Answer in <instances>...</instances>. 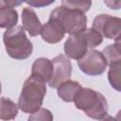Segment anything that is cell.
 <instances>
[{"label": "cell", "mask_w": 121, "mask_h": 121, "mask_svg": "<svg viewBox=\"0 0 121 121\" xmlns=\"http://www.w3.org/2000/svg\"><path fill=\"white\" fill-rule=\"evenodd\" d=\"M53 113L45 109V108H41L37 112L30 113L27 121H53Z\"/></svg>", "instance_id": "ac0fdd59"}, {"label": "cell", "mask_w": 121, "mask_h": 121, "mask_svg": "<svg viewBox=\"0 0 121 121\" xmlns=\"http://www.w3.org/2000/svg\"><path fill=\"white\" fill-rule=\"evenodd\" d=\"M92 28L97 31L102 38L120 41L121 19L110 14H99L95 17Z\"/></svg>", "instance_id": "5b68a950"}, {"label": "cell", "mask_w": 121, "mask_h": 121, "mask_svg": "<svg viewBox=\"0 0 121 121\" xmlns=\"http://www.w3.org/2000/svg\"><path fill=\"white\" fill-rule=\"evenodd\" d=\"M73 102L77 109L83 111L92 119L100 120L108 113V102L105 96L91 88H81Z\"/></svg>", "instance_id": "6da1fadb"}, {"label": "cell", "mask_w": 121, "mask_h": 121, "mask_svg": "<svg viewBox=\"0 0 121 121\" xmlns=\"http://www.w3.org/2000/svg\"><path fill=\"white\" fill-rule=\"evenodd\" d=\"M3 42L8 55L12 59L26 60L32 54V43L26 37L22 26L7 29L3 34Z\"/></svg>", "instance_id": "3957f363"}, {"label": "cell", "mask_w": 121, "mask_h": 121, "mask_svg": "<svg viewBox=\"0 0 121 121\" xmlns=\"http://www.w3.org/2000/svg\"><path fill=\"white\" fill-rule=\"evenodd\" d=\"M65 35V30L59 20L49 17L48 22L45 23L41 30L43 40L48 43H60Z\"/></svg>", "instance_id": "9c48e42d"}, {"label": "cell", "mask_w": 121, "mask_h": 121, "mask_svg": "<svg viewBox=\"0 0 121 121\" xmlns=\"http://www.w3.org/2000/svg\"><path fill=\"white\" fill-rule=\"evenodd\" d=\"M22 1H12V0H0V9L4 8H14L21 5Z\"/></svg>", "instance_id": "ffe728a7"}, {"label": "cell", "mask_w": 121, "mask_h": 121, "mask_svg": "<svg viewBox=\"0 0 121 121\" xmlns=\"http://www.w3.org/2000/svg\"><path fill=\"white\" fill-rule=\"evenodd\" d=\"M53 74L52 60L47 58L36 59L31 66V76L38 80L46 83L49 82Z\"/></svg>", "instance_id": "30bf717a"}, {"label": "cell", "mask_w": 121, "mask_h": 121, "mask_svg": "<svg viewBox=\"0 0 121 121\" xmlns=\"http://www.w3.org/2000/svg\"><path fill=\"white\" fill-rule=\"evenodd\" d=\"M45 94V83L30 76L25 80L23 84L17 106L22 112L26 113H33L42 108Z\"/></svg>", "instance_id": "7a4b0ae2"}, {"label": "cell", "mask_w": 121, "mask_h": 121, "mask_svg": "<svg viewBox=\"0 0 121 121\" xmlns=\"http://www.w3.org/2000/svg\"><path fill=\"white\" fill-rule=\"evenodd\" d=\"M1 91H2V85H1V81H0V94H1Z\"/></svg>", "instance_id": "603a6c76"}, {"label": "cell", "mask_w": 121, "mask_h": 121, "mask_svg": "<svg viewBox=\"0 0 121 121\" xmlns=\"http://www.w3.org/2000/svg\"><path fill=\"white\" fill-rule=\"evenodd\" d=\"M78 66L81 72L88 76H100L108 66L102 53L95 49H88L85 55L78 60Z\"/></svg>", "instance_id": "8992f818"}, {"label": "cell", "mask_w": 121, "mask_h": 121, "mask_svg": "<svg viewBox=\"0 0 121 121\" xmlns=\"http://www.w3.org/2000/svg\"><path fill=\"white\" fill-rule=\"evenodd\" d=\"M18 114V106L8 97H0V119L9 121L15 119Z\"/></svg>", "instance_id": "4fadbf2b"}, {"label": "cell", "mask_w": 121, "mask_h": 121, "mask_svg": "<svg viewBox=\"0 0 121 121\" xmlns=\"http://www.w3.org/2000/svg\"><path fill=\"white\" fill-rule=\"evenodd\" d=\"M61 6L74 10H78L83 13L88 11L92 6V1H81V0H62Z\"/></svg>", "instance_id": "e0dca14e"}, {"label": "cell", "mask_w": 121, "mask_h": 121, "mask_svg": "<svg viewBox=\"0 0 121 121\" xmlns=\"http://www.w3.org/2000/svg\"><path fill=\"white\" fill-rule=\"evenodd\" d=\"M18 23V12L13 8L0 9V28H12Z\"/></svg>", "instance_id": "5bb4252c"}, {"label": "cell", "mask_w": 121, "mask_h": 121, "mask_svg": "<svg viewBox=\"0 0 121 121\" xmlns=\"http://www.w3.org/2000/svg\"><path fill=\"white\" fill-rule=\"evenodd\" d=\"M104 3H105L107 6H109V8L112 9H120V5H121V2H120V1H116V2L105 1Z\"/></svg>", "instance_id": "44dd1931"}, {"label": "cell", "mask_w": 121, "mask_h": 121, "mask_svg": "<svg viewBox=\"0 0 121 121\" xmlns=\"http://www.w3.org/2000/svg\"><path fill=\"white\" fill-rule=\"evenodd\" d=\"M120 70H121V63H115L109 65L108 71V80L111 86L117 92L121 91L120 88Z\"/></svg>", "instance_id": "2e32d148"}, {"label": "cell", "mask_w": 121, "mask_h": 121, "mask_svg": "<svg viewBox=\"0 0 121 121\" xmlns=\"http://www.w3.org/2000/svg\"><path fill=\"white\" fill-rule=\"evenodd\" d=\"M22 26L27 31L30 37H36L41 34L43 25L36 12L31 8H25L22 10Z\"/></svg>", "instance_id": "8fae6325"}, {"label": "cell", "mask_w": 121, "mask_h": 121, "mask_svg": "<svg viewBox=\"0 0 121 121\" xmlns=\"http://www.w3.org/2000/svg\"><path fill=\"white\" fill-rule=\"evenodd\" d=\"M104 56L107 64L112 65L115 63H121V46L120 42H116L114 43L109 44L106 46L101 52Z\"/></svg>", "instance_id": "9a60e30c"}, {"label": "cell", "mask_w": 121, "mask_h": 121, "mask_svg": "<svg viewBox=\"0 0 121 121\" xmlns=\"http://www.w3.org/2000/svg\"><path fill=\"white\" fill-rule=\"evenodd\" d=\"M88 49L90 48L82 32L70 36L64 43V53L68 59L78 60L85 55Z\"/></svg>", "instance_id": "ba28073f"}, {"label": "cell", "mask_w": 121, "mask_h": 121, "mask_svg": "<svg viewBox=\"0 0 121 121\" xmlns=\"http://www.w3.org/2000/svg\"><path fill=\"white\" fill-rule=\"evenodd\" d=\"M55 1L54 0H51V1H46V0H31V1H26V3L31 7H34V8H42V7H44V6H48L52 3H54Z\"/></svg>", "instance_id": "d6986e66"}, {"label": "cell", "mask_w": 121, "mask_h": 121, "mask_svg": "<svg viewBox=\"0 0 121 121\" xmlns=\"http://www.w3.org/2000/svg\"><path fill=\"white\" fill-rule=\"evenodd\" d=\"M100 121H120L119 120V112L115 117H113L112 115H106L103 118H101Z\"/></svg>", "instance_id": "7402d4cb"}, {"label": "cell", "mask_w": 121, "mask_h": 121, "mask_svg": "<svg viewBox=\"0 0 121 121\" xmlns=\"http://www.w3.org/2000/svg\"><path fill=\"white\" fill-rule=\"evenodd\" d=\"M81 85L75 80L68 79L62 82L57 88V94L60 99L65 102H73L78 93L81 90Z\"/></svg>", "instance_id": "7c38bea8"}, {"label": "cell", "mask_w": 121, "mask_h": 121, "mask_svg": "<svg viewBox=\"0 0 121 121\" xmlns=\"http://www.w3.org/2000/svg\"><path fill=\"white\" fill-rule=\"evenodd\" d=\"M49 17L59 20L63 26L65 33H68L71 36L82 32L87 26V17L85 13L78 10L69 9L62 6L54 9Z\"/></svg>", "instance_id": "277c9868"}, {"label": "cell", "mask_w": 121, "mask_h": 121, "mask_svg": "<svg viewBox=\"0 0 121 121\" xmlns=\"http://www.w3.org/2000/svg\"><path fill=\"white\" fill-rule=\"evenodd\" d=\"M53 74L48 82L49 87L58 88L62 82L70 79L72 75V64L70 60L63 54L56 56L52 60Z\"/></svg>", "instance_id": "52a82bcc"}]
</instances>
